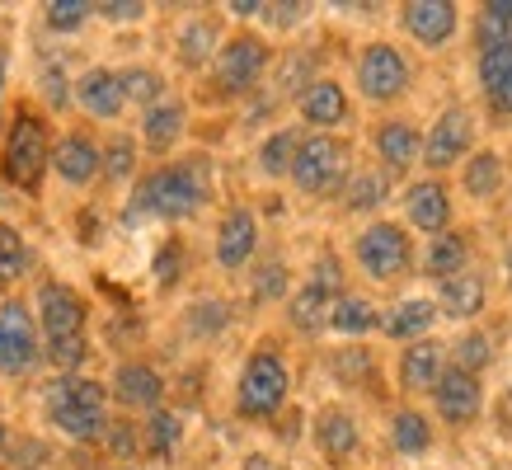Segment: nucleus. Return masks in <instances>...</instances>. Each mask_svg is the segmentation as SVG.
<instances>
[{
    "instance_id": "obj_1",
    "label": "nucleus",
    "mask_w": 512,
    "mask_h": 470,
    "mask_svg": "<svg viewBox=\"0 0 512 470\" xmlns=\"http://www.w3.org/2000/svg\"><path fill=\"white\" fill-rule=\"evenodd\" d=\"M207 188H212V170H207V160L202 156L184 160V165H165V170L141 179L137 198H132V207H127V221L132 217L184 221L207 203Z\"/></svg>"
},
{
    "instance_id": "obj_2",
    "label": "nucleus",
    "mask_w": 512,
    "mask_h": 470,
    "mask_svg": "<svg viewBox=\"0 0 512 470\" xmlns=\"http://www.w3.org/2000/svg\"><path fill=\"white\" fill-rule=\"evenodd\" d=\"M38 320H43L47 358L57 367H80L85 362V301L66 282H43L38 287Z\"/></svg>"
},
{
    "instance_id": "obj_3",
    "label": "nucleus",
    "mask_w": 512,
    "mask_h": 470,
    "mask_svg": "<svg viewBox=\"0 0 512 470\" xmlns=\"http://www.w3.org/2000/svg\"><path fill=\"white\" fill-rule=\"evenodd\" d=\"M47 409H52V423L62 428L66 438L90 442L109 428V419H104V386L90 381V376H62V381H52Z\"/></svg>"
},
{
    "instance_id": "obj_4",
    "label": "nucleus",
    "mask_w": 512,
    "mask_h": 470,
    "mask_svg": "<svg viewBox=\"0 0 512 470\" xmlns=\"http://www.w3.org/2000/svg\"><path fill=\"white\" fill-rule=\"evenodd\" d=\"M292 179L306 188V193H315V198L339 193L343 179H348V141L329 137V132H315V137L296 141Z\"/></svg>"
},
{
    "instance_id": "obj_5",
    "label": "nucleus",
    "mask_w": 512,
    "mask_h": 470,
    "mask_svg": "<svg viewBox=\"0 0 512 470\" xmlns=\"http://www.w3.org/2000/svg\"><path fill=\"white\" fill-rule=\"evenodd\" d=\"M287 362L273 353V348H259L254 358L245 362V372H240V414L249 419H268V414H278L282 400H287Z\"/></svg>"
},
{
    "instance_id": "obj_6",
    "label": "nucleus",
    "mask_w": 512,
    "mask_h": 470,
    "mask_svg": "<svg viewBox=\"0 0 512 470\" xmlns=\"http://www.w3.org/2000/svg\"><path fill=\"white\" fill-rule=\"evenodd\" d=\"M47 160H52V151H47L43 123H38L33 113H19L15 127H10V137H5V179L19 188H38Z\"/></svg>"
},
{
    "instance_id": "obj_7",
    "label": "nucleus",
    "mask_w": 512,
    "mask_h": 470,
    "mask_svg": "<svg viewBox=\"0 0 512 470\" xmlns=\"http://www.w3.org/2000/svg\"><path fill=\"white\" fill-rule=\"evenodd\" d=\"M409 259H414L409 235H404L395 221H376L372 231H362V240H357V264L367 268L376 282L400 278L404 268H409Z\"/></svg>"
},
{
    "instance_id": "obj_8",
    "label": "nucleus",
    "mask_w": 512,
    "mask_h": 470,
    "mask_svg": "<svg viewBox=\"0 0 512 470\" xmlns=\"http://www.w3.org/2000/svg\"><path fill=\"white\" fill-rule=\"evenodd\" d=\"M357 85L376 104L404 94L409 90V62H404V52H395L390 43H372L362 52V62H357Z\"/></svg>"
},
{
    "instance_id": "obj_9",
    "label": "nucleus",
    "mask_w": 512,
    "mask_h": 470,
    "mask_svg": "<svg viewBox=\"0 0 512 470\" xmlns=\"http://www.w3.org/2000/svg\"><path fill=\"white\" fill-rule=\"evenodd\" d=\"M264 66H268L264 38H249V33H240V38H231V43L217 52V85L226 94H245V90H254V85H259Z\"/></svg>"
},
{
    "instance_id": "obj_10",
    "label": "nucleus",
    "mask_w": 512,
    "mask_h": 470,
    "mask_svg": "<svg viewBox=\"0 0 512 470\" xmlns=\"http://www.w3.org/2000/svg\"><path fill=\"white\" fill-rule=\"evenodd\" d=\"M33 362H38V325L19 301H5L0 306V372L19 376Z\"/></svg>"
},
{
    "instance_id": "obj_11",
    "label": "nucleus",
    "mask_w": 512,
    "mask_h": 470,
    "mask_svg": "<svg viewBox=\"0 0 512 470\" xmlns=\"http://www.w3.org/2000/svg\"><path fill=\"white\" fill-rule=\"evenodd\" d=\"M470 141H475V118H470L466 109H447L433 123V132H428L419 156L428 170H447V165H456V160L470 151Z\"/></svg>"
},
{
    "instance_id": "obj_12",
    "label": "nucleus",
    "mask_w": 512,
    "mask_h": 470,
    "mask_svg": "<svg viewBox=\"0 0 512 470\" xmlns=\"http://www.w3.org/2000/svg\"><path fill=\"white\" fill-rule=\"evenodd\" d=\"M433 400H437V414H442L447 423H470L475 414H480V405H484L480 376L451 367V372H442V381L433 386Z\"/></svg>"
},
{
    "instance_id": "obj_13",
    "label": "nucleus",
    "mask_w": 512,
    "mask_h": 470,
    "mask_svg": "<svg viewBox=\"0 0 512 470\" xmlns=\"http://www.w3.org/2000/svg\"><path fill=\"white\" fill-rule=\"evenodd\" d=\"M404 29L423 47H442L456 33V5L451 0H409L404 5Z\"/></svg>"
},
{
    "instance_id": "obj_14",
    "label": "nucleus",
    "mask_w": 512,
    "mask_h": 470,
    "mask_svg": "<svg viewBox=\"0 0 512 470\" xmlns=\"http://www.w3.org/2000/svg\"><path fill=\"white\" fill-rule=\"evenodd\" d=\"M254 245H259V221H254V212H245V207L226 212V221H221V231H217V264L245 268Z\"/></svg>"
},
{
    "instance_id": "obj_15",
    "label": "nucleus",
    "mask_w": 512,
    "mask_h": 470,
    "mask_svg": "<svg viewBox=\"0 0 512 470\" xmlns=\"http://www.w3.org/2000/svg\"><path fill=\"white\" fill-rule=\"evenodd\" d=\"M442 344L437 339H414V344L404 348V358H400V386L404 391H433L437 381H442Z\"/></svg>"
},
{
    "instance_id": "obj_16",
    "label": "nucleus",
    "mask_w": 512,
    "mask_h": 470,
    "mask_svg": "<svg viewBox=\"0 0 512 470\" xmlns=\"http://www.w3.org/2000/svg\"><path fill=\"white\" fill-rule=\"evenodd\" d=\"M480 85L484 99L498 118H512V47H489L480 57Z\"/></svg>"
},
{
    "instance_id": "obj_17",
    "label": "nucleus",
    "mask_w": 512,
    "mask_h": 470,
    "mask_svg": "<svg viewBox=\"0 0 512 470\" xmlns=\"http://www.w3.org/2000/svg\"><path fill=\"white\" fill-rule=\"evenodd\" d=\"M404 207H409V221H414L419 231H428V235L447 231L451 198H447V188L437 184V179H423V184L409 188V198H404Z\"/></svg>"
},
{
    "instance_id": "obj_18",
    "label": "nucleus",
    "mask_w": 512,
    "mask_h": 470,
    "mask_svg": "<svg viewBox=\"0 0 512 470\" xmlns=\"http://www.w3.org/2000/svg\"><path fill=\"white\" fill-rule=\"evenodd\" d=\"M76 99L94 118H118L127 104L123 90H118V71H104V66H94V71H85V76L76 80Z\"/></svg>"
},
{
    "instance_id": "obj_19",
    "label": "nucleus",
    "mask_w": 512,
    "mask_h": 470,
    "mask_svg": "<svg viewBox=\"0 0 512 470\" xmlns=\"http://www.w3.org/2000/svg\"><path fill=\"white\" fill-rule=\"evenodd\" d=\"M52 165H57V174H62L66 184H90L94 174H99V146H94L90 137L71 132V137L57 141V151H52Z\"/></svg>"
},
{
    "instance_id": "obj_20",
    "label": "nucleus",
    "mask_w": 512,
    "mask_h": 470,
    "mask_svg": "<svg viewBox=\"0 0 512 470\" xmlns=\"http://www.w3.org/2000/svg\"><path fill=\"white\" fill-rule=\"evenodd\" d=\"M113 395H118L127 409H156L160 395H165V381H160L151 367L127 362V367H118V376H113Z\"/></svg>"
},
{
    "instance_id": "obj_21",
    "label": "nucleus",
    "mask_w": 512,
    "mask_h": 470,
    "mask_svg": "<svg viewBox=\"0 0 512 470\" xmlns=\"http://www.w3.org/2000/svg\"><path fill=\"white\" fill-rule=\"evenodd\" d=\"M466 259H470V245L461 231H437L428 254H423V268H428V278H456V273H466Z\"/></svg>"
},
{
    "instance_id": "obj_22",
    "label": "nucleus",
    "mask_w": 512,
    "mask_h": 470,
    "mask_svg": "<svg viewBox=\"0 0 512 470\" xmlns=\"http://www.w3.org/2000/svg\"><path fill=\"white\" fill-rule=\"evenodd\" d=\"M315 442H320V452L334 456V461H348L357 452V423L343 414V409H320V419H315Z\"/></svg>"
},
{
    "instance_id": "obj_23",
    "label": "nucleus",
    "mask_w": 512,
    "mask_h": 470,
    "mask_svg": "<svg viewBox=\"0 0 512 470\" xmlns=\"http://www.w3.org/2000/svg\"><path fill=\"white\" fill-rule=\"evenodd\" d=\"M301 113H306V123L315 127H334L343 123V113H348V99L334 80H311L306 94H301Z\"/></svg>"
},
{
    "instance_id": "obj_24",
    "label": "nucleus",
    "mask_w": 512,
    "mask_h": 470,
    "mask_svg": "<svg viewBox=\"0 0 512 470\" xmlns=\"http://www.w3.org/2000/svg\"><path fill=\"white\" fill-rule=\"evenodd\" d=\"M141 132H146V146H151V151H170L174 141H179V132H184V104H179V99H156V104L146 109Z\"/></svg>"
},
{
    "instance_id": "obj_25",
    "label": "nucleus",
    "mask_w": 512,
    "mask_h": 470,
    "mask_svg": "<svg viewBox=\"0 0 512 470\" xmlns=\"http://www.w3.org/2000/svg\"><path fill=\"white\" fill-rule=\"evenodd\" d=\"M376 151H381V160H386L390 170H409V165L419 160L423 141L409 123H381V132H376Z\"/></svg>"
},
{
    "instance_id": "obj_26",
    "label": "nucleus",
    "mask_w": 512,
    "mask_h": 470,
    "mask_svg": "<svg viewBox=\"0 0 512 470\" xmlns=\"http://www.w3.org/2000/svg\"><path fill=\"white\" fill-rule=\"evenodd\" d=\"M484 311V282L475 273H456V278L442 282V315L451 320H470V315Z\"/></svg>"
},
{
    "instance_id": "obj_27",
    "label": "nucleus",
    "mask_w": 512,
    "mask_h": 470,
    "mask_svg": "<svg viewBox=\"0 0 512 470\" xmlns=\"http://www.w3.org/2000/svg\"><path fill=\"white\" fill-rule=\"evenodd\" d=\"M433 301H400L395 311H386L376 325L386 329L390 339H423L433 329Z\"/></svg>"
},
{
    "instance_id": "obj_28",
    "label": "nucleus",
    "mask_w": 512,
    "mask_h": 470,
    "mask_svg": "<svg viewBox=\"0 0 512 470\" xmlns=\"http://www.w3.org/2000/svg\"><path fill=\"white\" fill-rule=\"evenodd\" d=\"M334 292H325V287H306V292H296L292 297V325L296 329H320L329 325V311H334Z\"/></svg>"
},
{
    "instance_id": "obj_29",
    "label": "nucleus",
    "mask_w": 512,
    "mask_h": 470,
    "mask_svg": "<svg viewBox=\"0 0 512 470\" xmlns=\"http://www.w3.org/2000/svg\"><path fill=\"white\" fill-rule=\"evenodd\" d=\"M390 438H395V452L419 456V452H428L433 428H428V419H423V414H414V409H400V414H395V423H390Z\"/></svg>"
},
{
    "instance_id": "obj_30",
    "label": "nucleus",
    "mask_w": 512,
    "mask_h": 470,
    "mask_svg": "<svg viewBox=\"0 0 512 470\" xmlns=\"http://www.w3.org/2000/svg\"><path fill=\"white\" fill-rule=\"evenodd\" d=\"M376 306L362 297H339L334 301V311H329V325L339 329V334H367V329H376Z\"/></svg>"
},
{
    "instance_id": "obj_31",
    "label": "nucleus",
    "mask_w": 512,
    "mask_h": 470,
    "mask_svg": "<svg viewBox=\"0 0 512 470\" xmlns=\"http://www.w3.org/2000/svg\"><path fill=\"white\" fill-rule=\"evenodd\" d=\"M480 43L489 47H512V0H489L480 10Z\"/></svg>"
},
{
    "instance_id": "obj_32",
    "label": "nucleus",
    "mask_w": 512,
    "mask_h": 470,
    "mask_svg": "<svg viewBox=\"0 0 512 470\" xmlns=\"http://www.w3.org/2000/svg\"><path fill=\"white\" fill-rule=\"evenodd\" d=\"M498 184H503V160L494 151H480V156L466 165V193L470 198H494Z\"/></svg>"
},
{
    "instance_id": "obj_33",
    "label": "nucleus",
    "mask_w": 512,
    "mask_h": 470,
    "mask_svg": "<svg viewBox=\"0 0 512 470\" xmlns=\"http://www.w3.org/2000/svg\"><path fill=\"white\" fill-rule=\"evenodd\" d=\"M24 268H29V245H24V235H19L15 226H0V282L24 278Z\"/></svg>"
},
{
    "instance_id": "obj_34",
    "label": "nucleus",
    "mask_w": 512,
    "mask_h": 470,
    "mask_svg": "<svg viewBox=\"0 0 512 470\" xmlns=\"http://www.w3.org/2000/svg\"><path fill=\"white\" fill-rule=\"evenodd\" d=\"M212 43H217V24H212V19H198V24H188L184 38H179V57H184L188 66H202L207 52H212Z\"/></svg>"
},
{
    "instance_id": "obj_35",
    "label": "nucleus",
    "mask_w": 512,
    "mask_h": 470,
    "mask_svg": "<svg viewBox=\"0 0 512 470\" xmlns=\"http://www.w3.org/2000/svg\"><path fill=\"white\" fill-rule=\"evenodd\" d=\"M386 188L390 184L381 170H357L353 179H348V207H362V212H367V207H376L386 198Z\"/></svg>"
},
{
    "instance_id": "obj_36",
    "label": "nucleus",
    "mask_w": 512,
    "mask_h": 470,
    "mask_svg": "<svg viewBox=\"0 0 512 470\" xmlns=\"http://www.w3.org/2000/svg\"><path fill=\"white\" fill-rule=\"evenodd\" d=\"M292 156H296V132H273V137L259 146V165H264V174L292 170Z\"/></svg>"
},
{
    "instance_id": "obj_37",
    "label": "nucleus",
    "mask_w": 512,
    "mask_h": 470,
    "mask_svg": "<svg viewBox=\"0 0 512 470\" xmlns=\"http://www.w3.org/2000/svg\"><path fill=\"white\" fill-rule=\"evenodd\" d=\"M179 438H184V423L174 419V414H151V423H146V447L151 452L170 456L179 447Z\"/></svg>"
},
{
    "instance_id": "obj_38",
    "label": "nucleus",
    "mask_w": 512,
    "mask_h": 470,
    "mask_svg": "<svg viewBox=\"0 0 512 470\" xmlns=\"http://www.w3.org/2000/svg\"><path fill=\"white\" fill-rule=\"evenodd\" d=\"M118 90H123V99L156 104L160 99V76L156 71H146V66H132V71H118Z\"/></svg>"
},
{
    "instance_id": "obj_39",
    "label": "nucleus",
    "mask_w": 512,
    "mask_h": 470,
    "mask_svg": "<svg viewBox=\"0 0 512 470\" xmlns=\"http://www.w3.org/2000/svg\"><path fill=\"white\" fill-rule=\"evenodd\" d=\"M94 5H85V0H52L47 5V29H57V33H71L80 29L85 19H90Z\"/></svg>"
},
{
    "instance_id": "obj_40",
    "label": "nucleus",
    "mask_w": 512,
    "mask_h": 470,
    "mask_svg": "<svg viewBox=\"0 0 512 470\" xmlns=\"http://www.w3.org/2000/svg\"><path fill=\"white\" fill-rule=\"evenodd\" d=\"M456 362H461V372H480L484 362H489V339L484 334H466L461 344H456Z\"/></svg>"
},
{
    "instance_id": "obj_41",
    "label": "nucleus",
    "mask_w": 512,
    "mask_h": 470,
    "mask_svg": "<svg viewBox=\"0 0 512 470\" xmlns=\"http://www.w3.org/2000/svg\"><path fill=\"white\" fill-rule=\"evenodd\" d=\"M179 264H184V250L170 240V245L156 254V282L160 287H174V282H179Z\"/></svg>"
},
{
    "instance_id": "obj_42",
    "label": "nucleus",
    "mask_w": 512,
    "mask_h": 470,
    "mask_svg": "<svg viewBox=\"0 0 512 470\" xmlns=\"http://www.w3.org/2000/svg\"><path fill=\"white\" fill-rule=\"evenodd\" d=\"M282 287H287V268L273 259V264H264L259 282H254V297H282Z\"/></svg>"
},
{
    "instance_id": "obj_43",
    "label": "nucleus",
    "mask_w": 512,
    "mask_h": 470,
    "mask_svg": "<svg viewBox=\"0 0 512 470\" xmlns=\"http://www.w3.org/2000/svg\"><path fill=\"white\" fill-rule=\"evenodd\" d=\"M104 19H113V24H127V19H141L146 15V5H137V0H109V5H94Z\"/></svg>"
},
{
    "instance_id": "obj_44",
    "label": "nucleus",
    "mask_w": 512,
    "mask_h": 470,
    "mask_svg": "<svg viewBox=\"0 0 512 470\" xmlns=\"http://www.w3.org/2000/svg\"><path fill=\"white\" fill-rule=\"evenodd\" d=\"M127 170H132V141L113 137V146H109V174H113V179H123Z\"/></svg>"
},
{
    "instance_id": "obj_45",
    "label": "nucleus",
    "mask_w": 512,
    "mask_h": 470,
    "mask_svg": "<svg viewBox=\"0 0 512 470\" xmlns=\"http://www.w3.org/2000/svg\"><path fill=\"white\" fill-rule=\"evenodd\" d=\"M43 94L52 99V104H57V109H62L66 99H71V94H66V76H62V66H47V71H43Z\"/></svg>"
},
{
    "instance_id": "obj_46",
    "label": "nucleus",
    "mask_w": 512,
    "mask_h": 470,
    "mask_svg": "<svg viewBox=\"0 0 512 470\" xmlns=\"http://www.w3.org/2000/svg\"><path fill=\"white\" fill-rule=\"evenodd\" d=\"M315 287H325V292H334L339 297V264H334V254H325L320 264H315Z\"/></svg>"
},
{
    "instance_id": "obj_47",
    "label": "nucleus",
    "mask_w": 512,
    "mask_h": 470,
    "mask_svg": "<svg viewBox=\"0 0 512 470\" xmlns=\"http://www.w3.org/2000/svg\"><path fill=\"white\" fill-rule=\"evenodd\" d=\"M221 320H226V311H221V301H202L198 315H193V329H217Z\"/></svg>"
},
{
    "instance_id": "obj_48",
    "label": "nucleus",
    "mask_w": 512,
    "mask_h": 470,
    "mask_svg": "<svg viewBox=\"0 0 512 470\" xmlns=\"http://www.w3.org/2000/svg\"><path fill=\"white\" fill-rule=\"evenodd\" d=\"M264 10L273 24H296V19L306 15V5H264Z\"/></svg>"
},
{
    "instance_id": "obj_49",
    "label": "nucleus",
    "mask_w": 512,
    "mask_h": 470,
    "mask_svg": "<svg viewBox=\"0 0 512 470\" xmlns=\"http://www.w3.org/2000/svg\"><path fill=\"white\" fill-rule=\"evenodd\" d=\"M231 10H235V15H240V19H249V15H264V5H259V0H235Z\"/></svg>"
},
{
    "instance_id": "obj_50",
    "label": "nucleus",
    "mask_w": 512,
    "mask_h": 470,
    "mask_svg": "<svg viewBox=\"0 0 512 470\" xmlns=\"http://www.w3.org/2000/svg\"><path fill=\"white\" fill-rule=\"evenodd\" d=\"M0 94H5V57H0Z\"/></svg>"
},
{
    "instance_id": "obj_51",
    "label": "nucleus",
    "mask_w": 512,
    "mask_h": 470,
    "mask_svg": "<svg viewBox=\"0 0 512 470\" xmlns=\"http://www.w3.org/2000/svg\"><path fill=\"white\" fill-rule=\"evenodd\" d=\"M508 282H512V250H508Z\"/></svg>"
}]
</instances>
